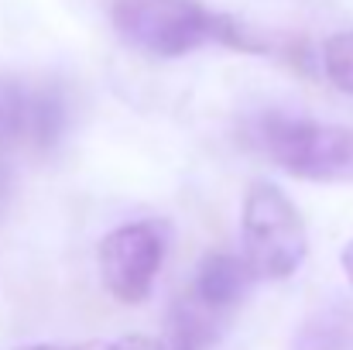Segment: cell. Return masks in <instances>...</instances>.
Returning <instances> with one entry per match:
<instances>
[{"label": "cell", "mask_w": 353, "mask_h": 350, "mask_svg": "<svg viewBox=\"0 0 353 350\" xmlns=\"http://www.w3.org/2000/svg\"><path fill=\"white\" fill-rule=\"evenodd\" d=\"M110 21L130 48L151 59H182L203 45L264 52L243 24L203 0H114Z\"/></svg>", "instance_id": "1"}, {"label": "cell", "mask_w": 353, "mask_h": 350, "mask_svg": "<svg viewBox=\"0 0 353 350\" xmlns=\"http://www.w3.org/2000/svg\"><path fill=\"white\" fill-rule=\"evenodd\" d=\"M261 151L288 175L305 182H353V127L319 124L309 117L268 114L257 120Z\"/></svg>", "instance_id": "2"}, {"label": "cell", "mask_w": 353, "mask_h": 350, "mask_svg": "<svg viewBox=\"0 0 353 350\" xmlns=\"http://www.w3.org/2000/svg\"><path fill=\"white\" fill-rule=\"evenodd\" d=\"M240 257L257 282L292 278L309 254V231L295 203L271 182H254L243 196Z\"/></svg>", "instance_id": "3"}, {"label": "cell", "mask_w": 353, "mask_h": 350, "mask_svg": "<svg viewBox=\"0 0 353 350\" xmlns=\"http://www.w3.org/2000/svg\"><path fill=\"white\" fill-rule=\"evenodd\" d=\"M168 244L172 227L165 220H134L114 227L100 240V278L107 292L123 306L144 302L165 264Z\"/></svg>", "instance_id": "4"}, {"label": "cell", "mask_w": 353, "mask_h": 350, "mask_svg": "<svg viewBox=\"0 0 353 350\" xmlns=\"http://www.w3.org/2000/svg\"><path fill=\"white\" fill-rule=\"evenodd\" d=\"M69 127V100L55 83L0 72V151H52Z\"/></svg>", "instance_id": "5"}, {"label": "cell", "mask_w": 353, "mask_h": 350, "mask_svg": "<svg viewBox=\"0 0 353 350\" xmlns=\"http://www.w3.org/2000/svg\"><path fill=\"white\" fill-rule=\"evenodd\" d=\"M254 275L247 268V261L234 254V251H213L199 261L196 268V278L189 285L192 295H199L203 302H210L213 309L234 316L236 309L243 306L247 292L254 289Z\"/></svg>", "instance_id": "6"}, {"label": "cell", "mask_w": 353, "mask_h": 350, "mask_svg": "<svg viewBox=\"0 0 353 350\" xmlns=\"http://www.w3.org/2000/svg\"><path fill=\"white\" fill-rule=\"evenodd\" d=\"M230 320L234 316L213 309L210 302H203L199 295H192L185 289L168 313V344H165V350H213L220 344V337L227 333Z\"/></svg>", "instance_id": "7"}, {"label": "cell", "mask_w": 353, "mask_h": 350, "mask_svg": "<svg viewBox=\"0 0 353 350\" xmlns=\"http://www.w3.org/2000/svg\"><path fill=\"white\" fill-rule=\"evenodd\" d=\"M295 350H353V323L326 313L302 327Z\"/></svg>", "instance_id": "8"}, {"label": "cell", "mask_w": 353, "mask_h": 350, "mask_svg": "<svg viewBox=\"0 0 353 350\" xmlns=\"http://www.w3.org/2000/svg\"><path fill=\"white\" fill-rule=\"evenodd\" d=\"M323 69L330 83L353 97V31H336L323 45Z\"/></svg>", "instance_id": "9"}, {"label": "cell", "mask_w": 353, "mask_h": 350, "mask_svg": "<svg viewBox=\"0 0 353 350\" xmlns=\"http://www.w3.org/2000/svg\"><path fill=\"white\" fill-rule=\"evenodd\" d=\"M17 350H165V344H158L154 337H117V340H83V344H31V347Z\"/></svg>", "instance_id": "10"}, {"label": "cell", "mask_w": 353, "mask_h": 350, "mask_svg": "<svg viewBox=\"0 0 353 350\" xmlns=\"http://www.w3.org/2000/svg\"><path fill=\"white\" fill-rule=\"evenodd\" d=\"M340 264H343V275H347V282L353 285V240L340 251Z\"/></svg>", "instance_id": "11"}]
</instances>
